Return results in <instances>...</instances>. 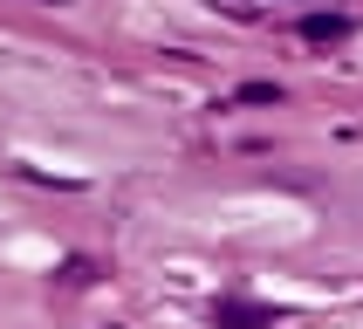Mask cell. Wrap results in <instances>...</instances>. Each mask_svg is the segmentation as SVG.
<instances>
[{
	"label": "cell",
	"mask_w": 363,
	"mask_h": 329,
	"mask_svg": "<svg viewBox=\"0 0 363 329\" xmlns=\"http://www.w3.org/2000/svg\"><path fill=\"white\" fill-rule=\"evenodd\" d=\"M274 316H267L261 302H220L213 308V329H267Z\"/></svg>",
	"instance_id": "cell-1"
},
{
	"label": "cell",
	"mask_w": 363,
	"mask_h": 329,
	"mask_svg": "<svg viewBox=\"0 0 363 329\" xmlns=\"http://www.w3.org/2000/svg\"><path fill=\"white\" fill-rule=\"evenodd\" d=\"M350 14H302V41H343Z\"/></svg>",
	"instance_id": "cell-2"
},
{
	"label": "cell",
	"mask_w": 363,
	"mask_h": 329,
	"mask_svg": "<svg viewBox=\"0 0 363 329\" xmlns=\"http://www.w3.org/2000/svg\"><path fill=\"white\" fill-rule=\"evenodd\" d=\"M240 103H281V89H274V82H247Z\"/></svg>",
	"instance_id": "cell-3"
}]
</instances>
